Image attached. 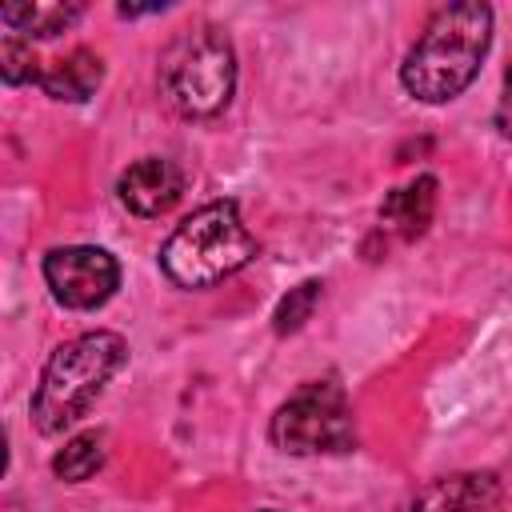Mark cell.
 <instances>
[{
  "mask_svg": "<svg viewBox=\"0 0 512 512\" xmlns=\"http://www.w3.org/2000/svg\"><path fill=\"white\" fill-rule=\"evenodd\" d=\"M436 176H416L412 184H404V188H392L388 196H384V204H380V224L388 228V232H396L400 240H416V236H424L428 232V224H432V212H436Z\"/></svg>",
  "mask_w": 512,
  "mask_h": 512,
  "instance_id": "cell-9",
  "label": "cell"
},
{
  "mask_svg": "<svg viewBox=\"0 0 512 512\" xmlns=\"http://www.w3.org/2000/svg\"><path fill=\"white\" fill-rule=\"evenodd\" d=\"M124 360H128V344L120 332H84L60 344L48 356L28 404L36 432L60 436L80 416H88V408L100 400L104 384L124 368Z\"/></svg>",
  "mask_w": 512,
  "mask_h": 512,
  "instance_id": "cell-2",
  "label": "cell"
},
{
  "mask_svg": "<svg viewBox=\"0 0 512 512\" xmlns=\"http://www.w3.org/2000/svg\"><path fill=\"white\" fill-rule=\"evenodd\" d=\"M488 44H492L488 4H476V0L444 4L432 12L420 40L408 48L400 64V84L408 88V96L424 104H444L476 80L488 56Z\"/></svg>",
  "mask_w": 512,
  "mask_h": 512,
  "instance_id": "cell-1",
  "label": "cell"
},
{
  "mask_svg": "<svg viewBox=\"0 0 512 512\" xmlns=\"http://www.w3.org/2000/svg\"><path fill=\"white\" fill-rule=\"evenodd\" d=\"M268 436L288 456L348 452L356 444L352 404L336 380H308L276 408Z\"/></svg>",
  "mask_w": 512,
  "mask_h": 512,
  "instance_id": "cell-5",
  "label": "cell"
},
{
  "mask_svg": "<svg viewBox=\"0 0 512 512\" xmlns=\"http://www.w3.org/2000/svg\"><path fill=\"white\" fill-rule=\"evenodd\" d=\"M116 12H120V16H148V12H164V4H148V8H136V4H120Z\"/></svg>",
  "mask_w": 512,
  "mask_h": 512,
  "instance_id": "cell-16",
  "label": "cell"
},
{
  "mask_svg": "<svg viewBox=\"0 0 512 512\" xmlns=\"http://www.w3.org/2000/svg\"><path fill=\"white\" fill-rule=\"evenodd\" d=\"M0 76H4V84H28V80H40L32 44H24V40H16V36H4V44H0Z\"/></svg>",
  "mask_w": 512,
  "mask_h": 512,
  "instance_id": "cell-14",
  "label": "cell"
},
{
  "mask_svg": "<svg viewBox=\"0 0 512 512\" xmlns=\"http://www.w3.org/2000/svg\"><path fill=\"white\" fill-rule=\"evenodd\" d=\"M104 464V432H80L72 436L56 456H52V472L68 484L88 480L96 468Z\"/></svg>",
  "mask_w": 512,
  "mask_h": 512,
  "instance_id": "cell-12",
  "label": "cell"
},
{
  "mask_svg": "<svg viewBox=\"0 0 512 512\" xmlns=\"http://www.w3.org/2000/svg\"><path fill=\"white\" fill-rule=\"evenodd\" d=\"M256 256V240L244 228L232 200H212L172 228L160 248V268L176 288H212L240 272Z\"/></svg>",
  "mask_w": 512,
  "mask_h": 512,
  "instance_id": "cell-3",
  "label": "cell"
},
{
  "mask_svg": "<svg viewBox=\"0 0 512 512\" xmlns=\"http://www.w3.org/2000/svg\"><path fill=\"white\" fill-rule=\"evenodd\" d=\"M44 284L56 304H64L72 312H88V308H100L104 300H112V292L120 288V264L112 252H104L96 244L52 248L44 256Z\"/></svg>",
  "mask_w": 512,
  "mask_h": 512,
  "instance_id": "cell-6",
  "label": "cell"
},
{
  "mask_svg": "<svg viewBox=\"0 0 512 512\" xmlns=\"http://www.w3.org/2000/svg\"><path fill=\"white\" fill-rule=\"evenodd\" d=\"M116 196L136 216H164L184 196V168L168 156H144L120 172Z\"/></svg>",
  "mask_w": 512,
  "mask_h": 512,
  "instance_id": "cell-7",
  "label": "cell"
},
{
  "mask_svg": "<svg viewBox=\"0 0 512 512\" xmlns=\"http://www.w3.org/2000/svg\"><path fill=\"white\" fill-rule=\"evenodd\" d=\"M104 80V60L92 52V48H72L68 56H60L56 64L40 68V88L52 96V100H68V104H80L88 100Z\"/></svg>",
  "mask_w": 512,
  "mask_h": 512,
  "instance_id": "cell-10",
  "label": "cell"
},
{
  "mask_svg": "<svg viewBox=\"0 0 512 512\" xmlns=\"http://www.w3.org/2000/svg\"><path fill=\"white\" fill-rule=\"evenodd\" d=\"M320 292H324L320 280H304V284L288 288V296H280V304H276V312H272V328H276V336H292V332H300V328L312 320V312H316V304H320Z\"/></svg>",
  "mask_w": 512,
  "mask_h": 512,
  "instance_id": "cell-13",
  "label": "cell"
},
{
  "mask_svg": "<svg viewBox=\"0 0 512 512\" xmlns=\"http://www.w3.org/2000/svg\"><path fill=\"white\" fill-rule=\"evenodd\" d=\"M504 488L492 472H452L420 488L412 512H500Z\"/></svg>",
  "mask_w": 512,
  "mask_h": 512,
  "instance_id": "cell-8",
  "label": "cell"
},
{
  "mask_svg": "<svg viewBox=\"0 0 512 512\" xmlns=\"http://www.w3.org/2000/svg\"><path fill=\"white\" fill-rule=\"evenodd\" d=\"M496 128L512 140V68L504 72V92H500V104H496Z\"/></svg>",
  "mask_w": 512,
  "mask_h": 512,
  "instance_id": "cell-15",
  "label": "cell"
},
{
  "mask_svg": "<svg viewBox=\"0 0 512 512\" xmlns=\"http://www.w3.org/2000/svg\"><path fill=\"white\" fill-rule=\"evenodd\" d=\"M264 512H280V508H264Z\"/></svg>",
  "mask_w": 512,
  "mask_h": 512,
  "instance_id": "cell-17",
  "label": "cell"
},
{
  "mask_svg": "<svg viewBox=\"0 0 512 512\" xmlns=\"http://www.w3.org/2000/svg\"><path fill=\"white\" fill-rule=\"evenodd\" d=\"M160 92L192 120H208L228 108L236 92V52L216 24H192L160 52Z\"/></svg>",
  "mask_w": 512,
  "mask_h": 512,
  "instance_id": "cell-4",
  "label": "cell"
},
{
  "mask_svg": "<svg viewBox=\"0 0 512 512\" xmlns=\"http://www.w3.org/2000/svg\"><path fill=\"white\" fill-rule=\"evenodd\" d=\"M80 16H84V4H76V0H68V4H4L0 8V20L12 32L36 36V40H52V36L68 32Z\"/></svg>",
  "mask_w": 512,
  "mask_h": 512,
  "instance_id": "cell-11",
  "label": "cell"
}]
</instances>
